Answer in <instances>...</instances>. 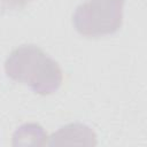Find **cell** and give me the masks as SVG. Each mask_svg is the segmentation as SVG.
Here are the masks:
<instances>
[{"label": "cell", "mask_w": 147, "mask_h": 147, "mask_svg": "<svg viewBox=\"0 0 147 147\" xmlns=\"http://www.w3.org/2000/svg\"><path fill=\"white\" fill-rule=\"evenodd\" d=\"M5 71L10 79L40 95L56 92L63 80L59 63L36 45H22L11 51L5 61Z\"/></svg>", "instance_id": "6da1fadb"}, {"label": "cell", "mask_w": 147, "mask_h": 147, "mask_svg": "<svg viewBox=\"0 0 147 147\" xmlns=\"http://www.w3.org/2000/svg\"><path fill=\"white\" fill-rule=\"evenodd\" d=\"M124 0H88L77 6L72 23L76 31L88 38L114 34L123 22Z\"/></svg>", "instance_id": "7a4b0ae2"}, {"label": "cell", "mask_w": 147, "mask_h": 147, "mask_svg": "<svg viewBox=\"0 0 147 147\" xmlns=\"http://www.w3.org/2000/svg\"><path fill=\"white\" fill-rule=\"evenodd\" d=\"M49 146H95V132L83 123H69L49 137Z\"/></svg>", "instance_id": "3957f363"}, {"label": "cell", "mask_w": 147, "mask_h": 147, "mask_svg": "<svg viewBox=\"0 0 147 147\" xmlns=\"http://www.w3.org/2000/svg\"><path fill=\"white\" fill-rule=\"evenodd\" d=\"M47 134L44 127L37 123H25L13 134V146H45Z\"/></svg>", "instance_id": "277c9868"}, {"label": "cell", "mask_w": 147, "mask_h": 147, "mask_svg": "<svg viewBox=\"0 0 147 147\" xmlns=\"http://www.w3.org/2000/svg\"><path fill=\"white\" fill-rule=\"evenodd\" d=\"M31 0H0V6L7 10H17L22 9Z\"/></svg>", "instance_id": "5b68a950"}]
</instances>
